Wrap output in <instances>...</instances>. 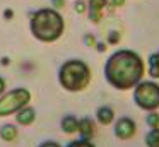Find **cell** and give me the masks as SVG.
I'll use <instances>...</instances> for the list:
<instances>
[{
  "instance_id": "obj_1",
  "label": "cell",
  "mask_w": 159,
  "mask_h": 147,
  "mask_svg": "<svg viewBox=\"0 0 159 147\" xmlns=\"http://www.w3.org/2000/svg\"><path fill=\"white\" fill-rule=\"evenodd\" d=\"M104 75L115 89L127 91L140 82L144 75V62L135 51L120 50L108 58L104 65Z\"/></svg>"
},
{
  "instance_id": "obj_2",
  "label": "cell",
  "mask_w": 159,
  "mask_h": 147,
  "mask_svg": "<svg viewBox=\"0 0 159 147\" xmlns=\"http://www.w3.org/2000/svg\"><path fill=\"white\" fill-rule=\"evenodd\" d=\"M31 31L41 41H55L63 31V19L52 9H43L33 16Z\"/></svg>"
},
{
  "instance_id": "obj_3",
  "label": "cell",
  "mask_w": 159,
  "mask_h": 147,
  "mask_svg": "<svg viewBox=\"0 0 159 147\" xmlns=\"http://www.w3.org/2000/svg\"><path fill=\"white\" fill-rule=\"evenodd\" d=\"M58 80L67 91H82L91 80V70L84 62L69 60L60 68Z\"/></svg>"
},
{
  "instance_id": "obj_4",
  "label": "cell",
  "mask_w": 159,
  "mask_h": 147,
  "mask_svg": "<svg viewBox=\"0 0 159 147\" xmlns=\"http://www.w3.org/2000/svg\"><path fill=\"white\" fill-rule=\"evenodd\" d=\"M134 101L137 103L139 108L154 111L156 108H159V85L151 80H145V82L140 80L135 85Z\"/></svg>"
},
{
  "instance_id": "obj_5",
  "label": "cell",
  "mask_w": 159,
  "mask_h": 147,
  "mask_svg": "<svg viewBox=\"0 0 159 147\" xmlns=\"http://www.w3.org/2000/svg\"><path fill=\"white\" fill-rule=\"evenodd\" d=\"M31 99L28 89H14L0 98V116H9L12 113L22 109Z\"/></svg>"
},
{
  "instance_id": "obj_6",
  "label": "cell",
  "mask_w": 159,
  "mask_h": 147,
  "mask_svg": "<svg viewBox=\"0 0 159 147\" xmlns=\"http://www.w3.org/2000/svg\"><path fill=\"white\" fill-rule=\"evenodd\" d=\"M134 133H135V122L134 120L123 116V118H120L115 123V135H116L118 139L128 140V139L134 137Z\"/></svg>"
},
{
  "instance_id": "obj_7",
  "label": "cell",
  "mask_w": 159,
  "mask_h": 147,
  "mask_svg": "<svg viewBox=\"0 0 159 147\" xmlns=\"http://www.w3.org/2000/svg\"><path fill=\"white\" fill-rule=\"evenodd\" d=\"M104 5H106V0H91L89 2V17L93 22H99Z\"/></svg>"
},
{
  "instance_id": "obj_8",
  "label": "cell",
  "mask_w": 159,
  "mask_h": 147,
  "mask_svg": "<svg viewBox=\"0 0 159 147\" xmlns=\"http://www.w3.org/2000/svg\"><path fill=\"white\" fill-rule=\"evenodd\" d=\"M34 118H36V113H34V109L33 108H22V109H19L17 111V115H16V120H17V123L19 125H31L33 122H34Z\"/></svg>"
},
{
  "instance_id": "obj_9",
  "label": "cell",
  "mask_w": 159,
  "mask_h": 147,
  "mask_svg": "<svg viewBox=\"0 0 159 147\" xmlns=\"http://www.w3.org/2000/svg\"><path fill=\"white\" fill-rule=\"evenodd\" d=\"M77 132L82 135L84 140H89L91 137L94 135V123L91 122L89 118H82L79 120V128H77Z\"/></svg>"
},
{
  "instance_id": "obj_10",
  "label": "cell",
  "mask_w": 159,
  "mask_h": 147,
  "mask_svg": "<svg viewBox=\"0 0 159 147\" xmlns=\"http://www.w3.org/2000/svg\"><path fill=\"white\" fill-rule=\"evenodd\" d=\"M96 118H98V122H99L101 125H110V123L113 122V118H115V113H113V109H111L110 106H101V108L96 111Z\"/></svg>"
},
{
  "instance_id": "obj_11",
  "label": "cell",
  "mask_w": 159,
  "mask_h": 147,
  "mask_svg": "<svg viewBox=\"0 0 159 147\" xmlns=\"http://www.w3.org/2000/svg\"><path fill=\"white\" fill-rule=\"evenodd\" d=\"M77 128H79V120L75 116L69 115L62 120V130L65 133H74V132H77Z\"/></svg>"
},
{
  "instance_id": "obj_12",
  "label": "cell",
  "mask_w": 159,
  "mask_h": 147,
  "mask_svg": "<svg viewBox=\"0 0 159 147\" xmlns=\"http://www.w3.org/2000/svg\"><path fill=\"white\" fill-rule=\"evenodd\" d=\"M149 74H151V77L159 79V51L149 57Z\"/></svg>"
},
{
  "instance_id": "obj_13",
  "label": "cell",
  "mask_w": 159,
  "mask_h": 147,
  "mask_svg": "<svg viewBox=\"0 0 159 147\" xmlns=\"http://www.w3.org/2000/svg\"><path fill=\"white\" fill-rule=\"evenodd\" d=\"M0 137L4 140H7V142H12V140L17 137V128H16L14 125H5L0 128Z\"/></svg>"
},
{
  "instance_id": "obj_14",
  "label": "cell",
  "mask_w": 159,
  "mask_h": 147,
  "mask_svg": "<svg viewBox=\"0 0 159 147\" xmlns=\"http://www.w3.org/2000/svg\"><path fill=\"white\" fill-rule=\"evenodd\" d=\"M145 145L147 147H159V128H151L145 135Z\"/></svg>"
},
{
  "instance_id": "obj_15",
  "label": "cell",
  "mask_w": 159,
  "mask_h": 147,
  "mask_svg": "<svg viewBox=\"0 0 159 147\" xmlns=\"http://www.w3.org/2000/svg\"><path fill=\"white\" fill-rule=\"evenodd\" d=\"M145 123L149 125V128H159V115L156 111L149 113L147 118H145Z\"/></svg>"
},
{
  "instance_id": "obj_16",
  "label": "cell",
  "mask_w": 159,
  "mask_h": 147,
  "mask_svg": "<svg viewBox=\"0 0 159 147\" xmlns=\"http://www.w3.org/2000/svg\"><path fill=\"white\" fill-rule=\"evenodd\" d=\"M67 147H94V145L89 142V140H84V139H80V140H74V142H70Z\"/></svg>"
},
{
  "instance_id": "obj_17",
  "label": "cell",
  "mask_w": 159,
  "mask_h": 147,
  "mask_svg": "<svg viewBox=\"0 0 159 147\" xmlns=\"http://www.w3.org/2000/svg\"><path fill=\"white\" fill-rule=\"evenodd\" d=\"M108 41H110L111 44L118 43V41H120V34H118L116 31H111V33H110V36H108Z\"/></svg>"
},
{
  "instance_id": "obj_18",
  "label": "cell",
  "mask_w": 159,
  "mask_h": 147,
  "mask_svg": "<svg viewBox=\"0 0 159 147\" xmlns=\"http://www.w3.org/2000/svg\"><path fill=\"white\" fill-rule=\"evenodd\" d=\"M84 43H86L87 46H96V39H94L93 34H87V36H84Z\"/></svg>"
},
{
  "instance_id": "obj_19",
  "label": "cell",
  "mask_w": 159,
  "mask_h": 147,
  "mask_svg": "<svg viewBox=\"0 0 159 147\" xmlns=\"http://www.w3.org/2000/svg\"><path fill=\"white\" fill-rule=\"evenodd\" d=\"M84 10H86V5H84V2H75V12L82 14Z\"/></svg>"
},
{
  "instance_id": "obj_20",
  "label": "cell",
  "mask_w": 159,
  "mask_h": 147,
  "mask_svg": "<svg viewBox=\"0 0 159 147\" xmlns=\"http://www.w3.org/2000/svg\"><path fill=\"white\" fill-rule=\"evenodd\" d=\"M39 147H60V144H57V142H52V140H48V142H43Z\"/></svg>"
},
{
  "instance_id": "obj_21",
  "label": "cell",
  "mask_w": 159,
  "mask_h": 147,
  "mask_svg": "<svg viewBox=\"0 0 159 147\" xmlns=\"http://www.w3.org/2000/svg\"><path fill=\"white\" fill-rule=\"evenodd\" d=\"M111 3H113L115 7H120V5H123V3H125V0H111Z\"/></svg>"
},
{
  "instance_id": "obj_22",
  "label": "cell",
  "mask_w": 159,
  "mask_h": 147,
  "mask_svg": "<svg viewBox=\"0 0 159 147\" xmlns=\"http://www.w3.org/2000/svg\"><path fill=\"white\" fill-rule=\"evenodd\" d=\"M96 48H98V51H104V50H106V44H104V43H98Z\"/></svg>"
},
{
  "instance_id": "obj_23",
  "label": "cell",
  "mask_w": 159,
  "mask_h": 147,
  "mask_svg": "<svg viewBox=\"0 0 159 147\" xmlns=\"http://www.w3.org/2000/svg\"><path fill=\"white\" fill-rule=\"evenodd\" d=\"M4 89H5V80H4L2 77H0V94L4 92Z\"/></svg>"
},
{
  "instance_id": "obj_24",
  "label": "cell",
  "mask_w": 159,
  "mask_h": 147,
  "mask_svg": "<svg viewBox=\"0 0 159 147\" xmlns=\"http://www.w3.org/2000/svg\"><path fill=\"white\" fill-rule=\"evenodd\" d=\"M53 3H55L57 7H63V3H65V0H53Z\"/></svg>"
},
{
  "instance_id": "obj_25",
  "label": "cell",
  "mask_w": 159,
  "mask_h": 147,
  "mask_svg": "<svg viewBox=\"0 0 159 147\" xmlns=\"http://www.w3.org/2000/svg\"><path fill=\"white\" fill-rule=\"evenodd\" d=\"M5 17H12V10H5Z\"/></svg>"
}]
</instances>
